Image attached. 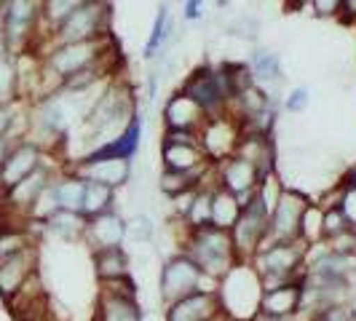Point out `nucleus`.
Instances as JSON below:
<instances>
[{
  "label": "nucleus",
  "instance_id": "nucleus-34",
  "mask_svg": "<svg viewBox=\"0 0 356 321\" xmlns=\"http://www.w3.org/2000/svg\"><path fill=\"white\" fill-rule=\"evenodd\" d=\"M89 0H40V14H43V40L56 24H62L75 8H81ZM43 46V43H40ZM40 51V49H38Z\"/></svg>",
  "mask_w": 356,
  "mask_h": 321
},
{
  "label": "nucleus",
  "instance_id": "nucleus-13",
  "mask_svg": "<svg viewBox=\"0 0 356 321\" xmlns=\"http://www.w3.org/2000/svg\"><path fill=\"white\" fill-rule=\"evenodd\" d=\"M40 244H27L14 254L0 257V297L6 303H11L22 292V286L27 284L38 273V263H40Z\"/></svg>",
  "mask_w": 356,
  "mask_h": 321
},
{
  "label": "nucleus",
  "instance_id": "nucleus-18",
  "mask_svg": "<svg viewBox=\"0 0 356 321\" xmlns=\"http://www.w3.org/2000/svg\"><path fill=\"white\" fill-rule=\"evenodd\" d=\"M70 172H75L78 177L94 179V182H105L110 188H124L126 182L131 179V160L126 158H81L67 166Z\"/></svg>",
  "mask_w": 356,
  "mask_h": 321
},
{
  "label": "nucleus",
  "instance_id": "nucleus-35",
  "mask_svg": "<svg viewBox=\"0 0 356 321\" xmlns=\"http://www.w3.org/2000/svg\"><path fill=\"white\" fill-rule=\"evenodd\" d=\"M156 233H159L156 220L147 212H137V214H131V217H126V238H129V241L147 247V244L156 241Z\"/></svg>",
  "mask_w": 356,
  "mask_h": 321
},
{
  "label": "nucleus",
  "instance_id": "nucleus-3",
  "mask_svg": "<svg viewBox=\"0 0 356 321\" xmlns=\"http://www.w3.org/2000/svg\"><path fill=\"white\" fill-rule=\"evenodd\" d=\"M179 252H185L207 276H212L214 281H220L236 263H241L236 254V247H233L231 231H220L214 225L185 231Z\"/></svg>",
  "mask_w": 356,
  "mask_h": 321
},
{
  "label": "nucleus",
  "instance_id": "nucleus-40",
  "mask_svg": "<svg viewBox=\"0 0 356 321\" xmlns=\"http://www.w3.org/2000/svg\"><path fill=\"white\" fill-rule=\"evenodd\" d=\"M303 321H356V305H330V308H324V311H319V313H314V316H308Z\"/></svg>",
  "mask_w": 356,
  "mask_h": 321
},
{
  "label": "nucleus",
  "instance_id": "nucleus-38",
  "mask_svg": "<svg viewBox=\"0 0 356 321\" xmlns=\"http://www.w3.org/2000/svg\"><path fill=\"white\" fill-rule=\"evenodd\" d=\"M225 33L233 38H241V40H250V43H257V35H260V19L252 17V14H241V17L231 22L225 27Z\"/></svg>",
  "mask_w": 356,
  "mask_h": 321
},
{
  "label": "nucleus",
  "instance_id": "nucleus-26",
  "mask_svg": "<svg viewBox=\"0 0 356 321\" xmlns=\"http://www.w3.org/2000/svg\"><path fill=\"white\" fill-rule=\"evenodd\" d=\"M91 265L99 279V284L105 281H121L131 276V257L124 247H113V249L91 252Z\"/></svg>",
  "mask_w": 356,
  "mask_h": 321
},
{
  "label": "nucleus",
  "instance_id": "nucleus-8",
  "mask_svg": "<svg viewBox=\"0 0 356 321\" xmlns=\"http://www.w3.org/2000/svg\"><path fill=\"white\" fill-rule=\"evenodd\" d=\"M179 91L185 97H191L204 113L207 118H217V115H225L228 113V105H231V86H228V75H225V67L222 65H201L191 72Z\"/></svg>",
  "mask_w": 356,
  "mask_h": 321
},
{
  "label": "nucleus",
  "instance_id": "nucleus-15",
  "mask_svg": "<svg viewBox=\"0 0 356 321\" xmlns=\"http://www.w3.org/2000/svg\"><path fill=\"white\" fill-rule=\"evenodd\" d=\"M214 182H217L220 188H225L228 193H233V196L238 198V204L244 206V204L257 193L260 174H257V169L252 166L250 160L233 153L228 158L214 163Z\"/></svg>",
  "mask_w": 356,
  "mask_h": 321
},
{
  "label": "nucleus",
  "instance_id": "nucleus-46",
  "mask_svg": "<svg viewBox=\"0 0 356 321\" xmlns=\"http://www.w3.org/2000/svg\"><path fill=\"white\" fill-rule=\"evenodd\" d=\"M252 321H300L298 316H270V313H257Z\"/></svg>",
  "mask_w": 356,
  "mask_h": 321
},
{
  "label": "nucleus",
  "instance_id": "nucleus-6",
  "mask_svg": "<svg viewBox=\"0 0 356 321\" xmlns=\"http://www.w3.org/2000/svg\"><path fill=\"white\" fill-rule=\"evenodd\" d=\"M107 35H113V6H110V0H89L81 8H75L62 24H56L46 35L40 49H46L51 43H83V40H99V38Z\"/></svg>",
  "mask_w": 356,
  "mask_h": 321
},
{
  "label": "nucleus",
  "instance_id": "nucleus-42",
  "mask_svg": "<svg viewBox=\"0 0 356 321\" xmlns=\"http://www.w3.org/2000/svg\"><path fill=\"white\" fill-rule=\"evenodd\" d=\"M161 142L169 145H198V131H188V129H163Z\"/></svg>",
  "mask_w": 356,
  "mask_h": 321
},
{
  "label": "nucleus",
  "instance_id": "nucleus-16",
  "mask_svg": "<svg viewBox=\"0 0 356 321\" xmlns=\"http://www.w3.org/2000/svg\"><path fill=\"white\" fill-rule=\"evenodd\" d=\"M49 156H51L49 150H43L40 145H35L33 140H27V137L11 145L8 156H6L3 166H0V193H6L8 188H14L27 174H33Z\"/></svg>",
  "mask_w": 356,
  "mask_h": 321
},
{
  "label": "nucleus",
  "instance_id": "nucleus-36",
  "mask_svg": "<svg viewBox=\"0 0 356 321\" xmlns=\"http://www.w3.org/2000/svg\"><path fill=\"white\" fill-rule=\"evenodd\" d=\"M321 222H324V206L311 201V204H308V209H305V214H303V220H300V241H303V244L314 247V244L324 241Z\"/></svg>",
  "mask_w": 356,
  "mask_h": 321
},
{
  "label": "nucleus",
  "instance_id": "nucleus-44",
  "mask_svg": "<svg viewBox=\"0 0 356 321\" xmlns=\"http://www.w3.org/2000/svg\"><path fill=\"white\" fill-rule=\"evenodd\" d=\"M204 11H207V0H182V22L185 24L204 19Z\"/></svg>",
  "mask_w": 356,
  "mask_h": 321
},
{
  "label": "nucleus",
  "instance_id": "nucleus-1",
  "mask_svg": "<svg viewBox=\"0 0 356 321\" xmlns=\"http://www.w3.org/2000/svg\"><path fill=\"white\" fill-rule=\"evenodd\" d=\"M38 56H40V97H49L75 72L115 59V49H113V35H107L83 43H51L40 49Z\"/></svg>",
  "mask_w": 356,
  "mask_h": 321
},
{
  "label": "nucleus",
  "instance_id": "nucleus-47",
  "mask_svg": "<svg viewBox=\"0 0 356 321\" xmlns=\"http://www.w3.org/2000/svg\"><path fill=\"white\" fill-rule=\"evenodd\" d=\"M308 3H311V0H286L289 8H308Z\"/></svg>",
  "mask_w": 356,
  "mask_h": 321
},
{
  "label": "nucleus",
  "instance_id": "nucleus-43",
  "mask_svg": "<svg viewBox=\"0 0 356 321\" xmlns=\"http://www.w3.org/2000/svg\"><path fill=\"white\" fill-rule=\"evenodd\" d=\"M308 8L319 19H340V0H311Z\"/></svg>",
  "mask_w": 356,
  "mask_h": 321
},
{
  "label": "nucleus",
  "instance_id": "nucleus-28",
  "mask_svg": "<svg viewBox=\"0 0 356 321\" xmlns=\"http://www.w3.org/2000/svg\"><path fill=\"white\" fill-rule=\"evenodd\" d=\"M54 193L59 209L83 214V196H86V179L78 177L67 166L54 177Z\"/></svg>",
  "mask_w": 356,
  "mask_h": 321
},
{
  "label": "nucleus",
  "instance_id": "nucleus-39",
  "mask_svg": "<svg viewBox=\"0 0 356 321\" xmlns=\"http://www.w3.org/2000/svg\"><path fill=\"white\" fill-rule=\"evenodd\" d=\"M311 107V89L308 86H292L282 99V110H286L289 115H300Z\"/></svg>",
  "mask_w": 356,
  "mask_h": 321
},
{
  "label": "nucleus",
  "instance_id": "nucleus-7",
  "mask_svg": "<svg viewBox=\"0 0 356 321\" xmlns=\"http://www.w3.org/2000/svg\"><path fill=\"white\" fill-rule=\"evenodd\" d=\"M217 284L220 281L207 276L185 252H175L161 263L159 297L163 305L175 303L179 297H188L193 292H217Z\"/></svg>",
  "mask_w": 356,
  "mask_h": 321
},
{
  "label": "nucleus",
  "instance_id": "nucleus-12",
  "mask_svg": "<svg viewBox=\"0 0 356 321\" xmlns=\"http://www.w3.org/2000/svg\"><path fill=\"white\" fill-rule=\"evenodd\" d=\"M311 198L295 190L284 188V193L279 196L276 206L268 214V236L263 244H276V241H298L300 238V220L308 209Z\"/></svg>",
  "mask_w": 356,
  "mask_h": 321
},
{
  "label": "nucleus",
  "instance_id": "nucleus-50",
  "mask_svg": "<svg viewBox=\"0 0 356 321\" xmlns=\"http://www.w3.org/2000/svg\"><path fill=\"white\" fill-rule=\"evenodd\" d=\"M49 321H51V319H49Z\"/></svg>",
  "mask_w": 356,
  "mask_h": 321
},
{
  "label": "nucleus",
  "instance_id": "nucleus-5",
  "mask_svg": "<svg viewBox=\"0 0 356 321\" xmlns=\"http://www.w3.org/2000/svg\"><path fill=\"white\" fill-rule=\"evenodd\" d=\"M0 33L17 54H38L43 43L40 0H0Z\"/></svg>",
  "mask_w": 356,
  "mask_h": 321
},
{
  "label": "nucleus",
  "instance_id": "nucleus-20",
  "mask_svg": "<svg viewBox=\"0 0 356 321\" xmlns=\"http://www.w3.org/2000/svg\"><path fill=\"white\" fill-rule=\"evenodd\" d=\"M161 118H163V129L201 131V126L207 124V113H204L191 97H185L179 89L166 97L163 110H161Z\"/></svg>",
  "mask_w": 356,
  "mask_h": 321
},
{
  "label": "nucleus",
  "instance_id": "nucleus-32",
  "mask_svg": "<svg viewBox=\"0 0 356 321\" xmlns=\"http://www.w3.org/2000/svg\"><path fill=\"white\" fill-rule=\"evenodd\" d=\"M17 97V54L8 49L0 33V102H11Z\"/></svg>",
  "mask_w": 356,
  "mask_h": 321
},
{
  "label": "nucleus",
  "instance_id": "nucleus-33",
  "mask_svg": "<svg viewBox=\"0 0 356 321\" xmlns=\"http://www.w3.org/2000/svg\"><path fill=\"white\" fill-rule=\"evenodd\" d=\"M214 185H217V182H212V185H201V188H198L196 198H193V204H191V212L185 214V220H182V228H185V231H193V228L209 225V220H212Z\"/></svg>",
  "mask_w": 356,
  "mask_h": 321
},
{
  "label": "nucleus",
  "instance_id": "nucleus-19",
  "mask_svg": "<svg viewBox=\"0 0 356 321\" xmlns=\"http://www.w3.org/2000/svg\"><path fill=\"white\" fill-rule=\"evenodd\" d=\"M220 313L222 308L217 292H193L188 297L163 305V321H212Z\"/></svg>",
  "mask_w": 356,
  "mask_h": 321
},
{
  "label": "nucleus",
  "instance_id": "nucleus-49",
  "mask_svg": "<svg viewBox=\"0 0 356 321\" xmlns=\"http://www.w3.org/2000/svg\"><path fill=\"white\" fill-rule=\"evenodd\" d=\"M212 321H231V319H228V316H225V313H220V316H214Z\"/></svg>",
  "mask_w": 356,
  "mask_h": 321
},
{
  "label": "nucleus",
  "instance_id": "nucleus-21",
  "mask_svg": "<svg viewBox=\"0 0 356 321\" xmlns=\"http://www.w3.org/2000/svg\"><path fill=\"white\" fill-rule=\"evenodd\" d=\"M143 129H145V118H143V113L137 110V113H134V118L126 124V129L115 137V140L99 145L97 150H91L89 156H94V158L134 160V156H137V153H140V147H143ZM89 156H83V158H89ZM72 163H75V160H72Z\"/></svg>",
  "mask_w": 356,
  "mask_h": 321
},
{
  "label": "nucleus",
  "instance_id": "nucleus-27",
  "mask_svg": "<svg viewBox=\"0 0 356 321\" xmlns=\"http://www.w3.org/2000/svg\"><path fill=\"white\" fill-rule=\"evenodd\" d=\"M83 231H86V217L78 212L56 209L51 217L43 220V233L56 238V241H65V244L83 241Z\"/></svg>",
  "mask_w": 356,
  "mask_h": 321
},
{
  "label": "nucleus",
  "instance_id": "nucleus-31",
  "mask_svg": "<svg viewBox=\"0 0 356 321\" xmlns=\"http://www.w3.org/2000/svg\"><path fill=\"white\" fill-rule=\"evenodd\" d=\"M115 209V188L105 182L86 179V196H83V217H97L102 212Z\"/></svg>",
  "mask_w": 356,
  "mask_h": 321
},
{
  "label": "nucleus",
  "instance_id": "nucleus-9",
  "mask_svg": "<svg viewBox=\"0 0 356 321\" xmlns=\"http://www.w3.org/2000/svg\"><path fill=\"white\" fill-rule=\"evenodd\" d=\"M62 169H65V163H56V158H54V153H51L33 174H27V177L22 179V182H17L14 188H8L6 193H0V204H3V209H6V217L14 220L19 228H24V225L30 222V212H33V206H35L38 196L49 188V182L54 179V174H59Z\"/></svg>",
  "mask_w": 356,
  "mask_h": 321
},
{
  "label": "nucleus",
  "instance_id": "nucleus-14",
  "mask_svg": "<svg viewBox=\"0 0 356 321\" xmlns=\"http://www.w3.org/2000/svg\"><path fill=\"white\" fill-rule=\"evenodd\" d=\"M238 140H241V126L231 113L217 115V118H207V124L198 131V145L212 163L233 156Z\"/></svg>",
  "mask_w": 356,
  "mask_h": 321
},
{
  "label": "nucleus",
  "instance_id": "nucleus-41",
  "mask_svg": "<svg viewBox=\"0 0 356 321\" xmlns=\"http://www.w3.org/2000/svg\"><path fill=\"white\" fill-rule=\"evenodd\" d=\"M338 206L348 217L351 228L356 231V185L354 182H343L338 190Z\"/></svg>",
  "mask_w": 356,
  "mask_h": 321
},
{
  "label": "nucleus",
  "instance_id": "nucleus-17",
  "mask_svg": "<svg viewBox=\"0 0 356 321\" xmlns=\"http://www.w3.org/2000/svg\"><path fill=\"white\" fill-rule=\"evenodd\" d=\"M126 244V217L118 209H110L97 217H86V231H83V247L89 252L113 249Z\"/></svg>",
  "mask_w": 356,
  "mask_h": 321
},
{
  "label": "nucleus",
  "instance_id": "nucleus-24",
  "mask_svg": "<svg viewBox=\"0 0 356 321\" xmlns=\"http://www.w3.org/2000/svg\"><path fill=\"white\" fill-rule=\"evenodd\" d=\"M250 70L254 75V83H260L263 89L273 91L276 86L284 83V65H282V56L268 49V46H252L250 51Z\"/></svg>",
  "mask_w": 356,
  "mask_h": 321
},
{
  "label": "nucleus",
  "instance_id": "nucleus-4",
  "mask_svg": "<svg viewBox=\"0 0 356 321\" xmlns=\"http://www.w3.org/2000/svg\"><path fill=\"white\" fill-rule=\"evenodd\" d=\"M260 297H263V286L252 263H236L217 284L220 308L231 321L254 319L260 313Z\"/></svg>",
  "mask_w": 356,
  "mask_h": 321
},
{
  "label": "nucleus",
  "instance_id": "nucleus-23",
  "mask_svg": "<svg viewBox=\"0 0 356 321\" xmlns=\"http://www.w3.org/2000/svg\"><path fill=\"white\" fill-rule=\"evenodd\" d=\"M161 163L163 169L175 172H193V174H207L212 172V160L204 156L201 145H169L161 142Z\"/></svg>",
  "mask_w": 356,
  "mask_h": 321
},
{
  "label": "nucleus",
  "instance_id": "nucleus-11",
  "mask_svg": "<svg viewBox=\"0 0 356 321\" xmlns=\"http://www.w3.org/2000/svg\"><path fill=\"white\" fill-rule=\"evenodd\" d=\"M268 236V209L266 204L257 198V193L241 206V214L236 220V225L231 228V238L236 254L241 263H250L254 257V252L263 247Z\"/></svg>",
  "mask_w": 356,
  "mask_h": 321
},
{
  "label": "nucleus",
  "instance_id": "nucleus-22",
  "mask_svg": "<svg viewBox=\"0 0 356 321\" xmlns=\"http://www.w3.org/2000/svg\"><path fill=\"white\" fill-rule=\"evenodd\" d=\"M236 156L247 158L257 169L260 179L276 172V145L273 134H254V131H241V140L236 145Z\"/></svg>",
  "mask_w": 356,
  "mask_h": 321
},
{
  "label": "nucleus",
  "instance_id": "nucleus-10",
  "mask_svg": "<svg viewBox=\"0 0 356 321\" xmlns=\"http://www.w3.org/2000/svg\"><path fill=\"white\" fill-rule=\"evenodd\" d=\"M94 321H145V311L140 305V292L134 279L105 281L99 284Z\"/></svg>",
  "mask_w": 356,
  "mask_h": 321
},
{
  "label": "nucleus",
  "instance_id": "nucleus-48",
  "mask_svg": "<svg viewBox=\"0 0 356 321\" xmlns=\"http://www.w3.org/2000/svg\"><path fill=\"white\" fill-rule=\"evenodd\" d=\"M214 3H217V8H220V11H222V8H228V6H231V0H214Z\"/></svg>",
  "mask_w": 356,
  "mask_h": 321
},
{
  "label": "nucleus",
  "instance_id": "nucleus-37",
  "mask_svg": "<svg viewBox=\"0 0 356 321\" xmlns=\"http://www.w3.org/2000/svg\"><path fill=\"white\" fill-rule=\"evenodd\" d=\"M348 231H354V228H351L348 217L343 214V209L338 206V201L330 204V206H324V222H321L324 241H332V238H338V236H343V233H348Z\"/></svg>",
  "mask_w": 356,
  "mask_h": 321
},
{
  "label": "nucleus",
  "instance_id": "nucleus-30",
  "mask_svg": "<svg viewBox=\"0 0 356 321\" xmlns=\"http://www.w3.org/2000/svg\"><path fill=\"white\" fill-rule=\"evenodd\" d=\"M238 214H241V204H238V198L233 196V193H228L225 188L214 185V190H212V220H209V225L220 228V231H231L233 225H236V220H238Z\"/></svg>",
  "mask_w": 356,
  "mask_h": 321
},
{
  "label": "nucleus",
  "instance_id": "nucleus-29",
  "mask_svg": "<svg viewBox=\"0 0 356 321\" xmlns=\"http://www.w3.org/2000/svg\"><path fill=\"white\" fill-rule=\"evenodd\" d=\"M300 281L286 284L282 289L263 292V297H260V313H270V316H298V311H300Z\"/></svg>",
  "mask_w": 356,
  "mask_h": 321
},
{
  "label": "nucleus",
  "instance_id": "nucleus-2",
  "mask_svg": "<svg viewBox=\"0 0 356 321\" xmlns=\"http://www.w3.org/2000/svg\"><path fill=\"white\" fill-rule=\"evenodd\" d=\"M305 254L308 244L298 241H276V244H263L254 252L250 263L260 276L263 292L270 289H282L286 284H295L303 279L305 270Z\"/></svg>",
  "mask_w": 356,
  "mask_h": 321
},
{
  "label": "nucleus",
  "instance_id": "nucleus-25",
  "mask_svg": "<svg viewBox=\"0 0 356 321\" xmlns=\"http://www.w3.org/2000/svg\"><path fill=\"white\" fill-rule=\"evenodd\" d=\"M175 40V19H172V8L169 3L163 0L156 11V19H153V27H150V35L145 40L143 49V59L153 62V59H163L169 46Z\"/></svg>",
  "mask_w": 356,
  "mask_h": 321
},
{
  "label": "nucleus",
  "instance_id": "nucleus-45",
  "mask_svg": "<svg viewBox=\"0 0 356 321\" xmlns=\"http://www.w3.org/2000/svg\"><path fill=\"white\" fill-rule=\"evenodd\" d=\"M340 19L356 24V0H340Z\"/></svg>",
  "mask_w": 356,
  "mask_h": 321
}]
</instances>
